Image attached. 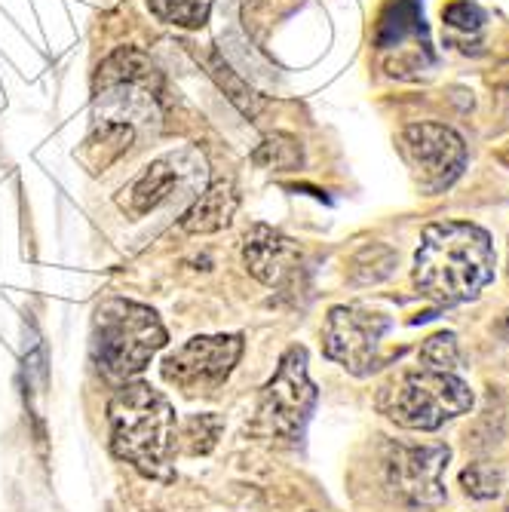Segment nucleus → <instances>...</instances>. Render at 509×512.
Wrapping results in <instances>:
<instances>
[{
	"label": "nucleus",
	"mask_w": 509,
	"mask_h": 512,
	"mask_svg": "<svg viewBox=\"0 0 509 512\" xmlns=\"http://www.w3.org/2000/svg\"><path fill=\"white\" fill-rule=\"evenodd\" d=\"M497 255L488 230L473 221H436L424 227L414 255V286L442 307L467 304L494 279Z\"/></svg>",
	"instance_id": "f257e3e1"
},
{
	"label": "nucleus",
	"mask_w": 509,
	"mask_h": 512,
	"mask_svg": "<svg viewBox=\"0 0 509 512\" xmlns=\"http://www.w3.org/2000/svg\"><path fill=\"white\" fill-rule=\"evenodd\" d=\"M111 451L151 479H172L178 424L169 399L151 384H123L108 405Z\"/></svg>",
	"instance_id": "f03ea898"
},
{
	"label": "nucleus",
	"mask_w": 509,
	"mask_h": 512,
	"mask_svg": "<svg viewBox=\"0 0 509 512\" xmlns=\"http://www.w3.org/2000/svg\"><path fill=\"white\" fill-rule=\"evenodd\" d=\"M166 344V329L157 313L126 298H105L92 319V356L111 381L138 375Z\"/></svg>",
	"instance_id": "7ed1b4c3"
},
{
	"label": "nucleus",
	"mask_w": 509,
	"mask_h": 512,
	"mask_svg": "<svg viewBox=\"0 0 509 512\" xmlns=\"http://www.w3.org/2000/svg\"><path fill=\"white\" fill-rule=\"evenodd\" d=\"M378 408L402 430L433 433L473 408V390L460 375L418 365L381 387Z\"/></svg>",
	"instance_id": "20e7f679"
},
{
	"label": "nucleus",
	"mask_w": 509,
	"mask_h": 512,
	"mask_svg": "<svg viewBox=\"0 0 509 512\" xmlns=\"http://www.w3.org/2000/svg\"><path fill=\"white\" fill-rule=\"evenodd\" d=\"M316 387L307 375V350L289 347L280 359V368L261 393V421L286 445H298L307 433V424L316 408Z\"/></svg>",
	"instance_id": "39448f33"
},
{
	"label": "nucleus",
	"mask_w": 509,
	"mask_h": 512,
	"mask_svg": "<svg viewBox=\"0 0 509 512\" xmlns=\"http://www.w3.org/2000/svg\"><path fill=\"white\" fill-rule=\"evenodd\" d=\"M451 448L442 442H387L384 482L408 509H436L445 503V470Z\"/></svg>",
	"instance_id": "423d86ee"
},
{
	"label": "nucleus",
	"mask_w": 509,
	"mask_h": 512,
	"mask_svg": "<svg viewBox=\"0 0 509 512\" xmlns=\"http://www.w3.org/2000/svg\"><path fill=\"white\" fill-rule=\"evenodd\" d=\"M399 151L427 194L448 191L467 169L464 138L442 123H408L399 135Z\"/></svg>",
	"instance_id": "0eeeda50"
},
{
	"label": "nucleus",
	"mask_w": 509,
	"mask_h": 512,
	"mask_svg": "<svg viewBox=\"0 0 509 512\" xmlns=\"http://www.w3.org/2000/svg\"><path fill=\"white\" fill-rule=\"evenodd\" d=\"M387 332H390V316L368 310L362 304H341L332 307L326 316L322 347H326V356L344 365L350 375L365 378L381 365L378 350Z\"/></svg>",
	"instance_id": "6e6552de"
},
{
	"label": "nucleus",
	"mask_w": 509,
	"mask_h": 512,
	"mask_svg": "<svg viewBox=\"0 0 509 512\" xmlns=\"http://www.w3.org/2000/svg\"><path fill=\"white\" fill-rule=\"evenodd\" d=\"M243 356L240 335H200L163 359V378L188 396H212Z\"/></svg>",
	"instance_id": "1a4fd4ad"
},
{
	"label": "nucleus",
	"mask_w": 509,
	"mask_h": 512,
	"mask_svg": "<svg viewBox=\"0 0 509 512\" xmlns=\"http://www.w3.org/2000/svg\"><path fill=\"white\" fill-rule=\"evenodd\" d=\"M243 261L249 273L261 279L264 286H286V279L301 264V252L289 237L276 234L273 227L255 224L243 243Z\"/></svg>",
	"instance_id": "9d476101"
},
{
	"label": "nucleus",
	"mask_w": 509,
	"mask_h": 512,
	"mask_svg": "<svg viewBox=\"0 0 509 512\" xmlns=\"http://www.w3.org/2000/svg\"><path fill=\"white\" fill-rule=\"evenodd\" d=\"M178 163H181V157H175V154L163 157V160H154L123 191L120 206L129 215H148V212H154L160 203H166L172 197V191L181 184V166Z\"/></svg>",
	"instance_id": "9b49d317"
},
{
	"label": "nucleus",
	"mask_w": 509,
	"mask_h": 512,
	"mask_svg": "<svg viewBox=\"0 0 509 512\" xmlns=\"http://www.w3.org/2000/svg\"><path fill=\"white\" fill-rule=\"evenodd\" d=\"M237 206H240V197H237V188L234 181H215L209 188L194 200V206L181 215V230L184 234H215V230L227 227L230 218L237 215Z\"/></svg>",
	"instance_id": "f8f14e48"
},
{
	"label": "nucleus",
	"mask_w": 509,
	"mask_h": 512,
	"mask_svg": "<svg viewBox=\"0 0 509 512\" xmlns=\"http://www.w3.org/2000/svg\"><path fill=\"white\" fill-rule=\"evenodd\" d=\"M132 138H135V126L117 120H96V126H92L86 138V157L96 169H105L129 151Z\"/></svg>",
	"instance_id": "ddd939ff"
},
{
	"label": "nucleus",
	"mask_w": 509,
	"mask_h": 512,
	"mask_svg": "<svg viewBox=\"0 0 509 512\" xmlns=\"http://www.w3.org/2000/svg\"><path fill=\"white\" fill-rule=\"evenodd\" d=\"M252 160L264 169H273V172H295V169H301L304 154H301L298 138H292L286 132H273L258 145Z\"/></svg>",
	"instance_id": "4468645a"
},
{
	"label": "nucleus",
	"mask_w": 509,
	"mask_h": 512,
	"mask_svg": "<svg viewBox=\"0 0 509 512\" xmlns=\"http://www.w3.org/2000/svg\"><path fill=\"white\" fill-rule=\"evenodd\" d=\"M148 10L175 28H203L212 13V0H145Z\"/></svg>",
	"instance_id": "2eb2a0df"
},
{
	"label": "nucleus",
	"mask_w": 509,
	"mask_h": 512,
	"mask_svg": "<svg viewBox=\"0 0 509 512\" xmlns=\"http://www.w3.org/2000/svg\"><path fill=\"white\" fill-rule=\"evenodd\" d=\"M418 359H421L424 368L451 371V375H457V368H460V344H457V338L451 332H439V335L424 341Z\"/></svg>",
	"instance_id": "dca6fc26"
},
{
	"label": "nucleus",
	"mask_w": 509,
	"mask_h": 512,
	"mask_svg": "<svg viewBox=\"0 0 509 512\" xmlns=\"http://www.w3.org/2000/svg\"><path fill=\"white\" fill-rule=\"evenodd\" d=\"M460 485L476 500H491L503 491V473L491 463H470V467L460 473Z\"/></svg>",
	"instance_id": "f3484780"
},
{
	"label": "nucleus",
	"mask_w": 509,
	"mask_h": 512,
	"mask_svg": "<svg viewBox=\"0 0 509 512\" xmlns=\"http://www.w3.org/2000/svg\"><path fill=\"white\" fill-rule=\"evenodd\" d=\"M218 433H221V421L212 414H200L194 417V421H188V427H184L181 433V445L188 454H209L218 442Z\"/></svg>",
	"instance_id": "a211bd4d"
},
{
	"label": "nucleus",
	"mask_w": 509,
	"mask_h": 512,
	"mask_svg": "<svg viewBox=\"0 0 509 512\" xmlns=\"http://www.w3.org/2000/svg\"><path fill=\"white\" fill-rule=\"evenodd\" d=\"M209 68H212V74H215V80L227 89V99L230 102H234L246 117H255V92L234 74V71H230L221 59H212L209 62Z\"/></svg>",
	"instance_id": "6ab92c4d"
},
{
	"label": "nucleus",
	"mask_w": 509,
	"mask_h": 512,
	"mask_svg": "<svg viewBox=\"0 0 509 512\" xmlns=\"http://www.w3.org/2000/svg\"><path fill=\"white\" fill-rule=\"evenodd\" d=\"M445 22L451 28H460V31H470V28H479L482 25V10L470 0H460V4H451L445 10Z\"/></svg>",
	"instance_id": "aec40b11"
},
{
	"label": "nucleus",
	"mask_w": 509,
	"mask_h": 512,
	"mask_svg": "<svg viewBox=\"0 0 509 512\" xmlns=\"http://www.w3.org/2000/svg\"><path fill=\"white\" fill-rule=\"evenodd\" d=\"M497 332L509 341V307H506V313L500 316V325H497Z\"/></svg>",
	"instance_id": "412c9836"
},
{
	"label": "nucleus",
	"mask_w": 509,
	"mask_h": 512,
	"mask_svg": "<svg viewBox=\"0 0 509 512\" xmlns=\"http://www.w3.org/2000/svg\"><path fill=\"white\" fill-rule=\"evenodd\" d=\"M506 273H509V270H506Z\"/></svg>",
	"instance_id": "4be33fe9"
}]
</instances>
